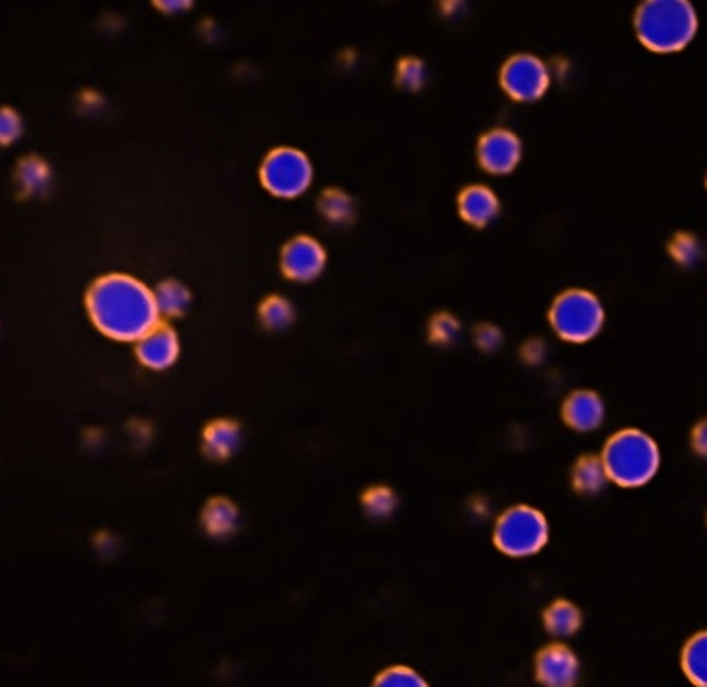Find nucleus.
Here are the masks:
<instances>
[{"instance_id":"obj_1","label":"nucleus","mask_w":707,"mask_h":687,"mask_svg":"<svg viewBox=\"0 0 707 687\" xmlns=\"http://www.w3.org/2000/svg\"><path fill=\"white\" fill-rule=\"evenodd\" d=\"M86 302L93 326L114 341L136 344L159 323L153 290L126 273L93 281Z\"/></svg>"},{"instance_id":"obj_2","label":"nucleus","mask_w":707,"mask_h":687,"mask_svg":"<svg viewBox=\"0 0 707 687\" xmlns=\"http://www.w3.org/2000/svg\"><path fill=\"white\" fill-rule=\"evenodd\" d=\"M636 34L655 53H676L690 44L699 28L697 11L686 0H648L636 11Z\"/></svg>"},{"instance_id":"obj_3","label":"nucleus","mask_w":707,"mask_h":687,"mask_svg":"<svg viewBox=\"0 0 707 687\" xmlns=\"http://www.w3.org/2000/svg\"><path fill=\"white\" fill-rule=\"evenodd\" d=\"M601 464L610 482L625 489H636L657 476L661 468V451L653 436L629 428L608 438L601 452Z\"/></svg>"},{"instance_id":"obj_4","label":"nucleus","mask_w":707,"mask_h":687,"mask_svg":"<svg viewBox=\"0 0 707 687\" xmlns=\"http://www.w3.org/2000/svg\"><path fill=\"white\" fill-rule=\"evenodd\" d=\"M549 322L555 335L566 344H589L601 332L606 311L594 292L572 288L552 301Z\"/></svg>"},{"instance_id":"obj_5","label":"nucleus","mask_w":707,"mask_h":687,"mask_svg":"<svg viewBox=\"0 0 707 687\" xmlns=\"http://www.w3.org/2000/svg\"><path fill=\"white\" fill-rule=\"evenodd\" d=\"M549 541V522L545 515L531 506H515L498 518L494 527L496 548L512 557L526 559L538 555Z\"/></svg>"},{"instance_id":"obj_6","label":"nucleus","mask_w":707,"mask_h":687,"mask_svg":"<svg viewBox=\"0 0 707 687\" xmlns=\"http://www.w3.org/2000/svg\"><path fill=\"white\" fill-rule=\"evenodd\" d=\"M259 176L267 193L280 199H295L310 189L313 166L306 152L280 147L267 155Z\"/></svg>"},{"instance_id":"obj_7","label":"nucleus","mask_w":707,"mask_h":687,"mask_svg":"<svg viewBox=\"0 0 707 687\" xmlns=\"http://www.w3.org/2000/svg\"><path fill=\"white\" fill-rule=\"evenodd\" d=\"M500 86L517 102H536L551 87V70L540 58L531 53H519L502 66Z\"/></svg>"},{"instance_id":"obj_8","label":"nucleus","mask_w":707,"mask_h":687,"mask_svg":"<svg viewBox=\"0 0 707 687\" xmlns=\"http://www.w3.org/2000/svg\"><path fill=\"white\" fill-rule=\"evenodd\" d=\"M280 267L288 280L308 283L322 276L327 267V250L313 237H292L282 248Z\"/></svg>"},{"instance_id":"obj_9","label":"nucleus","mask_w":707,"mask_h":687,"mask_svg":"<svg viewBox=\"0 0 707 687\" xmlns=\"http://www.w3.org/2000/svg\"><path fill=\"white\" fill-rule=\"evenodd\" d=\"M524 157V145L517 133L509 129H491L481 136L477 147V159L487 173L507 176L515 172Z\"/></svg>"},{"instance_id":"obj_10","label":"nucleus","mask_w":707,"mask_h":687,"mask_svg":"<svg viewBox=\"0 0 707 687\" xmlns=\"http://www.w3.org/2000/svg\"><path fill=\"white\" fill-rule=\"evenodd\" d=\"M578 675H580V663L568 645H547L536 656V679L542 686H575L578 681Z\"/></svg>"},{"instance_id":"obj_11","label":"nucleus","mask_w":707,"mask_h":687,"mask_svg":"<svg viewBox=\"0 0 707 687\" xmlns=\"http://www.w3.org/2000/svg\"><path fill=\"white\" fill-rule=\"evenodd\" d=\"M180 354L178 335L168 323H157L145 337L136 341V356L140 365L151 370H166L175 365Z\"/></svg>"},{"instance_id":"obj_12","label":"nucleus","mask_w":707,"mask_h":687,"mask_svg":"<svg viewBox=\"0 0 707 687\" xmlns=\"http://www.w3.org/2000/svg\"><path fill=\"white\" fill-rule=\"evenodd\" d=\"M561 415L566 426L572 430L596 431L606 419V405L596 391L578 389L566 398Z\"/></svg>"},{"instance_id":"obj_13","label":"nucleus","mask_w":707,"mask_h":687,"mask_svg":"<svg viewBox=\"0 0 707 687\" xmlns=\"http://www.w3.org/2000/svg\"><path fill=\"white\" fill-rule=\"evenodd\" d=\"M458 210L468 225L481 229L500 215V199L486 185H472L460 193Z\"/></svg>"},{"instance_id":"obj_14","label":"nucleus","mask_w":707,"mask_h":687,"mask_svg":"<svg viewBox=\"0 0 707 687\" xmlns=\"http://www.w3.org/2000/svg\"><path fill=\"white\" fill-rule=\"evenodd\" d=\"M203 452L215 459V461H225L231 455L240 449L242 445V430L240 424L231 421V419H217L212 424L206 426L203 430Z\"/></svg>"},{"instance_id":"obj_15","label":"nucleus","mask_w":707,"mask_h":687,"mask_svg":"<svg viewBox=\"0 0 707 687\" xmlns=\"http://www.w3.org/2000/svg\"><path fill=\"white\" fill-rule=\"evenodd\" d=\"M201 522L208 536L217 539L233 536L240 525V510L227 497H212L201 510Z\"/></svg>"},{"instance_id":"obj_16","label":"nucleus","mask_w":707,"mask_h":687,"mask_svg":"<svg viewBox=\"0 0 707 687\" xmlns=\"http://www.w3.org/2000/svg\"><path fill=\"white\" fill-rule=\"evenodd\" d=\"M542 620H545V628L547 633L555 637V639H568L578 633L580 624H582V614L580 609L576 607L575 603L566 601V599H559V601L551 603L545 614H542Z\"/></svg>"},{"instance_id":"obj_17","label":"nucleus","mask_w":707,"mask_h":687,"mask_svg":"<svg viewBox=\"0 0 707 687\" xmlns=\"http://www.w3.org/2000/svg\"><path fill=\"white\" fill-rule=\"evenodd\" d=\"M159 318H178L191 305V292L185 283L177 280L161 281L153 290Z\"/></svg>"},{"instance_id":"obj_18","label":"nucleus","mask_w":707,"mask_h":687,"mask_svg":"<svg viewBox=\"0 0 707 687\" xmlns=\"http://www.w3.org/2000/svg\"><path fill=\"white\" fill-rule=\"evenodd\" d=\"M572 482H575L578 494H599L608 482V474L601 464V457H596V455L580 457L575 466V472H572Z\"/></svg>"},{"instance_id":"obj_19","label":"nucleus","mask_w":707,"mask_h":687,"mask_svg":"<svg viewBox=\"0 0 707 687\" xmlns=\"http://www.w3.org/2000/svg\"><path fill=\"white\" fill-rule=\"evenodd\" d=\"M683 670L690 684L707 687V630L695 635L683 651Z\"/></svg>"},{"instance_id":"obj_20","label":"nucleus","mask_w":707,"mask_h":687,"mask_svg":"<svg viewBox=\"0 0 707 687\" xmlns=\"http://www.w3.org/2000/svg\"><path fill=\"white\" fill-rule=\"evenodd\" d=\"M297 313H295V307L292 302L280 297V295H271L267 297L266 301L261 302L259 307V320L263 323V328L267 330H287L295 322Z\"/></svg>"},{"instance_id":"obj_21","label":"nucleus","mask_w":707,"mask_h":687,"mask_svg":"<svg viewBox=\"0 0 707 687\" xmlns=\"http://www.w3.org/2000/svg\"><path fill=\"white\" fill-rule=\"evenodd\" d=\"M318 206H320V212L325 215V218L335 225H348V222H352L354 215H356L352 197L339 191V189H327L320 197Z\"/></svg>"},{"instance_id":"obj_22","label":"nucleus","mask_w":707,"mask_h":687,"mask_svg":"<svg viewBox=\"0 0 707 687\" xmlns=\"http://www.w3.org/2000/svg\"><path fill=\"white\" fill-rule=\"evenodd\" d=\"M397 506V494L392 489L384 487V485L371 487L369 491H365V495H362V510H365V515L374 518V520L390 518V516L395 515Z\"/></svg>"},{"instance_id":"obj_23","label":"nucleus","mask_w":707,"mask_h":687,"mask_svg":"<svg viewBox=\"0 0 707 687\" xmlns=\"http://www.w3.org/2000/svg\"><path fill=\"white\" fill-rule=\"evenodd\" d=\"M18 178H20L26 193H39L49 185L51 172H49V166L39 157H28L18 168Z\"/></svg>"},{"instance_id":"obj_24","label":"nucleus","mask_w":707,"mask_h":687,"mask_svg":"<svg viewBox=\"0 0 707 687\" xmlns=\"http://www.w3.org/2000/svg\"><path fill=\"white\" fill-rule=\"evenodd\" d=\"M428 81L426 64L418 58H405L397 66V83L407 91H420Z\"/></svg>"},{"instance_id":"obj_25","label":"nucleus","mask_w":707,"mask_h":687,"mask_svg":"<svg viewBox=\"0 0 707 687\" xmlns=\"http://www.w3.org/2000/svg\"><path fill=\"white\" fill-rule=\"evenodd\" d=\"M669 255L678 265L693 267L701 258V243L697 241V237L690 236V233H678L669 243Z\"/></svg>"},{"instance_id":"obj_26","label":"nucleus","mask_w":707,"mask_h":687,"mask_svg":"<svg viewBox=\"0 0 707 687\" xmlns=\"http://www.w3.org/2000/svg\"><path fill=\"white\" fill-rule=\"evenodd\" d=\"M377 687H420L426 686L424 677H420L409 666H392L379 673L376 679Z\"/></svg>"},{"instance_id":"obj_27","label":"nucleus","mask_w":707,"mask_h":687,"mask_svg":"<svg viewBox=\"0 0 707 687\" xmlns=\"http://www.w3.org/2000/svg\"><path fill=\"white\" fill-rule=\"evenodd\" d=\"M460 335V322L451 313H439L430 322V341L437 345H451Z\"/></svg>"},{"instance_id":"obj_28","label":"nucleus","mask_w":707,"mask_h":687,"mask_svg":"<svg viewBox=\"0 0 707 687\" xmlns=\"http://www.w3.org/2000/svg\"><path fill=\"white\" fill-rule=\"evenodd\" d=\"M22 117L13 108H0V145L7 147L22 136Z\"/></svg>"},{"instance_id":"obj_29","label":"nucleus","mask_w":707,"mask_h":687,"mask_svg":"<svg viewBox=\"0 0 707 687\" xmlns=\"http://www.w3.org/2000/svg\"><path fill=\"white\" fill-rule=\"evenodd\" d=\"M477 344L484 351H494L502 344V332L496 326H481L477 330Z\"/></svg>"},{"instance_id":"obj_30","label":"nucleus","mask_w":707,"mask_h":687,"mask_svg":"<svg viewBox=\"0 0 707 687\" xmlns=\"http://www.w3.org/2000/svg\"><path fill=\"white\" fill-rule=\"evenodd\" d=\"M693 449L707 459V419L697 424L693 430Z\"/></svg>"},{"instance_id":"obj_31","label":"nucleus","mask_w":707,"mask_h":687,"mask_svg":"<svg viewBox=\"0 0 707 687\" xmlns=\"http://www.w3.org/2000/svg\"><path fill=\"white\" fill-rule=\"evenodd\" d=\"M159 7L166 9V11H182V9L191 7V4L189 2H159Z\"/></svg>"}]
</instances>
